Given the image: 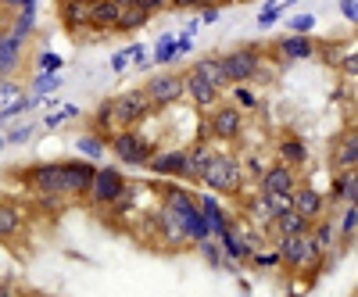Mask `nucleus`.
<instances>
[{"label":"nucleus","mask_w":358,"mask_h":297,"mask_svg":"<svg viewBox=\"0 0 358 297\" xmlns=\"http://www.w3.org/2000/svg\"><path fill=\"white\" fill-rule=\"evenodd\" d=\"M201 187L215 197H241L244 187H248V175H244V165H241V154L233 151H215L212 165H208Z\"/></svg>","instance_id":"obj_3"},{"label":"nucleus","mask_w":358,"mask_h":297,"mask_svg":"<svg viewBox=\"0 0 358 297\" xmlns=\"http://www.w3.org/2000/svg\"><path fill=\"white\" fill-rule=\"evenodd\" d=\"M176 57H179V36L162 33L158 43H155V50H151V61L162 65V68H172V65H176Z\"/></svg>","instance_id":"obj_30"},{"label":"nucleus","mask_w":358,"mask_h":297,"mask_svg":"<svg viewBox=\"0 0 358 297\" xmlns=\"http://www.w3.org/2000/svg\"><path fill=\"white\" fill-rule=\"evenodd\" d=\"M62 86H65V75H62V72H36L33 79H29L25 90L36 94V97H54Z\"/></svg>","instance_id":"obj_29"},{"label":"nucleus","mask_w":358,"mask_h":297,"mask_svg":"<svg viewBox=\"0 0 358 297\" xmlns=\"http://www.w3.org/2000/svg\"><path fill=\"white\" fill-rule=\"evenodd\" d=\"M201 4H208V0H169V8L176 11H197Z\"/></svg>","instance_id":"obj_48"},{"label":"nucleus","mask_w":358,"mask_h":297,"mask_svg":"<svg viewBox=\"0 0 358 297\" xmlns=\"http://www.w3.org/2000/svg\"><path fill=\"white\" fill-rule=\"evenodd\" d=\"M147 25H151V11L147 8H122L115 33L118 36H133V33H140V29H147Z\"/></svg>","instance_id":"obj_27"},{"label":"nucleus","mask_w":358,"mask_h":297,"mask_svg":"<svg viewBox=\"0 0 358 297\" xmlns=\"http://www.w3.org/2000/svg\"><path fill=\"white\" fill-rule=\"evenodd\" d=\"M297 183H301V175H297V168L276 161V165H268L262 172V180H258V194L262 197H283L290 201V194L297 190Z\"/></svg>","instance_id":"obj_10"},{"label":"nucleus","mask_w":358,"mask_h":297,"mask_svg":"<svg viewBox=\"0 0 358 297\" xmlns=\"http://www.w3.org/2000/svg\"><path fill=\"white\" fill-rule=\"evenodd\" d=\"M0 297H22V294H18V290L8 283V280H0Z\"/></svg>","instance_id":"obj_51"},{"label":"nucleus","mask_w":358,"mask_h":297,"mask_svg":"<svg viewBox=\"0 0 358 297\" xmlns=\"http://www.w3.org/2000/svg\"><path fill=\"white\" fill-rule=\"evenodd\" d=\"M69 118H79V108H76V104H65V108H57V111H47L40 126H43V129H62Z\"/></svg>","instance_id":"obj_35"},{"label":"nucleus","mask_w":358,"mask_h":297,"mask_svg":"<svg viewBox=\"0 0 358 297\" xmlns=\"http://www.w3.org/2000/svg\"><path fill=\"white\" fill-rule=\"evenodd\" d=\"M25 8H40V0H0V11H8V15L25 11Z\"/></svg>","instance_id":"obj_46"},{"label":"nucleus","mask_w":358,"mask_h":297,"mask_svg":"<svg viewBox=\"0 0 358 297\" xmlns=\"http://www.w3.org/2000/svg\"><path fill=\"white\" fill-rule=\"evenodd\" d=\"M341 15H344L351 25H358V0H341Z\"/></svg>","instance_id":"obj_47"},{"label":"nucleus","mask_w":358,"mask_h":297,"mask_svg":"<svg viewBox=\"0 0 358 297\" xmlns=\"http://www.w3.org/2000/svg\"><path fill=\"white\" fill-rule=\"evenodd\" d=\"M229 97H233L229 104H233V108H241L244 115H248V111H258V108H262V97H258V94L251 90V82H244V86H229Z\"/></svg>","instance_id":"obj_33"},{"label":"nucleus","mask_w":358,"mask_h":297,"mask_svg":"<svg viewBox=\"0 0 358 297\" xmlns=\"http://www.w3.org/2000/svg\"><path fill=\"white\" fill-rule=\"evenodd\" d=\"M25 226H29L25 208L15 204V201H0V244L18 240V236L25 233Z\"/></svg>","instance_id":"obj_17"},{"label":"nucleus","mask_w":358,"mask_h":297,"mask_svg":"<svg viewBox=\"0 0 358 297\" xmlns=\"http://www.w3.org/2000/svg\"><path fill=\"white\" fill-rule=\"evenodd\" d=\"M355 129H358V122H355Z\"/></svg>","instance_id":"obj_56"},{"label":"nucleus","mask_w":358,"mask_h":297,"mask_svg":"<svg viewBox=\"0 0 358 297\" xmlns=\"http://www.w3.org/2000/svg\"><path fill=\"white\" fill-rule=\"evenodd\" d=\"M4 147H8V140H4V133H0V151H4Z\"/></svg>","instance_id":"obj_54"},{"label":"nucleus","mask_w":358,"mask_h":297,"mask_svg":"<svg viewBox=\"0 0 358 297\" xmlns=\"http://www.w3.org/2000/svg\"><path fill=\"white\" fill-rule=\"evenodd\" d=\"M22 54H25V40H18L11 33H0V79H15Z\"/></svg>","instance_id":"obj_22"},{"label":"nucleus","mask_w":358,"mask_h":297,"mask_svg":"<svg viewBox=\"0 0 358 297\" xmlns=\"http://www.w3.org/2000/svg\"><path fill=\"white\" fill-rule=\"evenodd\" d=\"M118 8H140V0H115Z\"/></svg>","instance_id":"obj_53"},{"label":"nucleus","mask_w":358,"mask_h":297,"mask_svg":"<svg viewBox=\"0 0 358 297\" xmlns=\"http://www.w3.org/2000/svg\"><path fill=\"white\" fill-rule=\"evenodd\" d=\"M140 8H147V11L155 15V11H165L169 8V0H140Z\"/></svg>","instance_id":"obj_50"},{"label":"nucleus","mask_w":358,"mask_h":297,"mask_svg":"<svg viewBox=\"0 0 358 297\" xmlns=\"http://www.w3.org/2000/svg\"><path fill=\"white\" fill-rule=\"evenodd\" d=\"M133 194V183L126 180L122 168L115 165H97V175H94V187H90V204L101 208V212H115L122 201H129Z\"/></svg>","instance_id":"obj_4"},{"label":"nucleus","mask_w":358,"mask_h":297,"mask_svg":"<svg viewBox=\"0 0 358 297\" xmlns=\"http://www.w3.org/2000/svg\"><path fill=\"white\" fill-rule=\"evenodd\" d=\"M312 226L294 212V208H283V212L273 219V226H268L265 233H268V240H280V236H301V233H308Z\"/></svg>","instance_id":"obj_23"},{"label":"nucleus","mask_w":358,"mask_h":297,"mask_svg":"<svg viewBox=\"0 0 358 297\" xmlns=\"http://www.w3.org/2000/svg\"><path fill=\"white\" fill-rule=\"evenodd\" d=\"M90 4H94V0H90Z\"/></svg>","instance_id":"obj_57"},{"label":"nucleus","mask_w":358,"mask_h":297,"mask_svg":"<svg viewBox=\"0 0 358 297\" xmlns=\"http://www.w3.org/2000/svg\"><path fill=\"white\" fill-rule=\"evenodd\" d=\"M330 161H334L337 172L358 168V129H355V126L344 129V133L334 140V147H330Z\"/></svg>","instance_id":"obj_18"},{"label":"nucleus","mask_w":358,"mask_h":297,"mask_svg":"<svg viewBox=\"0 0 358 297\" xmlns=\"http://www.w3.org/2000/svg\"><path fill=\"white\" fill-rule=\"evenodd\" d=\"M326 204H330V197H326L319 187H312V183H297V190L290 194V208L308 226H315L319 219H326Z\"/></svg>","instance_id":"obj_12"},{"label":"nucleus","mask_w":358,"mask_h":297,"mask_svg":"<svg viewBox=\"0 0 358 297\" xmlns=\"http://www.w3.org/2000/svg\"><path fill=\"white\" fill-rule=\"evenodd\" d=\"M108 65H111V72H115V75H122V72H129V47H122V50H115Z\"/></svg>","instance_id":"obj_44"},{"label":"nucleus","mask_w":358,"mask_h":297,"mask_svg":"<svg viewBox=\"0 0 358 297\" xmlns=\"http://www.w3.org/2000/svg\"><path fill=\"white\" fill-rule=\"evenodd\" d=\"M36 108H43V97H36V94H25V97H18L15 104L0 108V122H15V118H22V115H33Z\"/></svg>","instance_id":"obj_32"},{"label":"nucleus","mask_w":358,"mask_h":297,"mask_svg":"<svg viewBox=\"0 0 358 297\" xmlns=\"http://www.w3.org/2000/svg\"><path fill=\"white\" fill-rule=\"evenodd\" d=\"M36 68H40V72H62V68H65V57L54 54V50H43V54L36 57Z\"/></svg>","instance_id":"obj_42"},{"label":"nucleus","mask_w":358,"mask_h":297,"mask_svg":"<svg viewBox=\"0 0 358 297\" xmlns=\"http://www.w3.org/2000/svg\"><path fill=\"white\" fill-rule=\"evenodd\" d=\"M36 22H40V8H25V11H15V15H11V22H8V33L29 43V40L36 36Z\"/></svg>","instance_id":"obj_26"},{"label":"nucleus","mask_w":358,"mask_h":297,"mask_svg":"<svg viewBox=\"0 0 358 297\" xmlns=\"http://www.w3.org/2000/svg\"><path fill=\"white\" fill-rule=\"evenodd\" d=\"M18 180L40 194H54V197H65V161H36V165H25L18 172ZM69 201V197H65Z\"/></svg>","instance_id":"obj_7"},{"label":"nucleus","mask_w":358,"mask_h":297,"mask_svg":"<svg viewBox=\"0 0 358 297\" xmlns=\"http://www.w3.org/2000/svg\"><path fill=\"white\" fill-rule=\"evenodd\" d=\"M57 22L69 36H90V0H57Z\"/></svg>","instance_id":"obj_13"},{"label":"nucleus","mask_w":358,"mask_h":297,"mask_svg":"<svg viewBox=\"0 0 358 297\" xmlns=\"http://www.w3.org/2000/svg\"><path fill=\"white\" fill-rule=\"evenodd\" d=\"M283 11H287V8H283V0H265V4H262V11H258V29L276 25Z\"/></svg>","instance_id":"obj_37"},{"label":"nucleus","mask_w":358,"mask_h":297,"mask_svg":"<svg viewBox=\"0 0 358 297\" xmlns=\"http://www.w3.org/2000/svg\"><path fill=\"white\" fill-rule=\"evenodd\" d=\"M222 18V0H208V4L197 8V22L201 25H215Z\"/></svg>","instance_id":"obj_40"},{"label":"nucleus","mask_w":358,"mask_h":297,"mask_svg":"<svg viewBox=\"0 0 358 297\" xmlns=\"http://www.w3.org/2000/svg\"><path fill=\"white\" fill-rule=\"evenodd\" d=\"M140 90H143L147 104H151V111L158 115V111H169L187 101V79H183V72H155L143 79Z\"/></svg>","instance_id":"obj_6"},{"label":"nucleus","mask_w":358,"mask_h":297,"mask_svg":"<svg viewBox=\"0 0 358 297\" xmlns=\"http://www.w3.org/2000/svg\"><path fill=\"white\" fill-rule=\"evenodd\" d=\"M287 4H297V0H283V8H287Z\"/></svg>","instance_id":"obj_55"},{"label":"nucleus","mask_w":358,"mask_h":297,"mask_svg":"<svg viewBox=\"0 0 358 297\" xmlns=\"http://www.w3.org/2000/svg\"><path fill=\"white\" fill-rule=\"evenodd\" d=\"M147 172L158 175V180L187 183V147H165V151H155V158L147 161Z\"/></svg>","instance_id":"obj_11"},{"label":"nucleus","mask_w":358,"mask_h":297,"mask_svg":"<svg viewBox=\"0 0 358 297\" xmlns=\"http://www.w3.org/2000/svg\"><path fill=\"white\" fill-rule=\"evenodd\" d=\"M118 15H122V8L115 0H94L90 4V36H111L118 29Z\"/></svg>","instance_id":"obj_14"},{"label":"nucleus","mask_w":358,"mask_h":297,"mask_svg":"<svg viewBox=\"0 0 358 297\" xmlns=\"http://www.w3.org/2000/svg\"><path fill=\"white\" fill-rule=\"evenodd\" d=\"M108 151L115 154L118 165H129V168H147V161L155 158V140L143 136L140 129H118L108 136Z\"/></svg>","instance_id":"obj_5"},{"label":"nucleus","mask_w":358,"mask_h":297,"mask_svg":"<svg viewBox=\"0 0 358 297\" xmlns=\"http://www.w3.org/2000/svg\"><path fill=\"white\" fill-rule=\"evenodd\" d=\"M273 54L280 57V61H287V65H290V61H308V57L315 54V40L287 33V36H280V40H276Z\"/></svg>","instance_id":"obj_20"},{"label":"nucleus","mask_w":358,"mask_h":297,"mask_svg":"<svg viewBox=\"0 0 358 297\" xmlns=\"http://www.w3.org/2000/svg\"><path fill=\"white\" fill-rule=\"evenodd\" d=\"M197 204H201V212H204L208 226H212V236H222V233L236 229V222L229 219V212H226V208H222V201H219L215 194H208V190H201V194H197Z\"/></svg>","instance_id":"obj_19"},{"label":"nucleus","mask_w":358,"mask_h":297,"mask_svg":"<svg viewBox=\"0 0 358 297\" xmlns=\"http://www.w3.org/2000/svg\"><path fill=\"white\" fill-rule=\"evenodd\" d=\"M330 197L334 204H358V168H348V172H334V183H330Z\"/></svg>","instance_id":"obj_21"},{"label":"nucleus","mask_w":358,"mask_h":297,"mask_svg":"<svg viewBox=\"0 0 358 297\" xmlns=\"http://www.w3.org/2000/svg\"><path fill=\"white\" fill-rule=\"evenodd\" d=\"M341 72H344V75H351V79H358V47H355V50H348V54L341 57Z\"/></svg>","instance_id":"obj_45"},{"label":"nucleus","mask_w":358,"mask_h":297,"mask_svg":"<svg viewBox=\"0 0 358 297\" xmlns=\"http://www.w3.org/2000/svg\"><path fill=\"white\" fill-rule=\"evenodd\" d=\"M190 72H194V75H201L204 82L219 86L222 94L229 90V86H226V72H222V54H201L197 61L190 65Z\"/></svg>","instance_id":"obj_24"},{"label":"nucleus","mask_w":358,"mask_h":297,"mask_svg":"<svg viewBox=\"0 0 358 297\" xmlns=\"http://www.w3.org/2000/svg\"><path fill=\"white\" fill-rule=\"evenodd\" d=\"M197 251H201V258L208 261V269H226V254H222V247H219V240H215V236H212V240H201L197 244Z\"/></svg>","instance_id":"obj_34"},{"label":"nucleus","mask_w":358,"mask_h":297,"mask_svg":"<svg viewBox=\"0 0 358 297\" xmlns=\"http://www.w3.org/2000/svg\"><path fill=\"white\" fill-rule=\"evenodd\" d=\"M251 265H255V269H265V273L283 269V261H280V251H276V247H265V251L251 254Z\"/></svg>","instance_id":"obj_38"},{"label":"nucleus","mask_w":358,"mask_h":297,"mask_svg":"<svg viewBox=\"0 0 358 297\" xmlns=\"http://www.w3.org/2000/svg\"><path fill=\"white\" fill-rule=\"evenodd\" d=\"M76 151H79V158H83V161L101 165V158L108 154V140H104V136H97V133H83V136H76Z\"/></svg>","instance_id":"obj_28"},{"label":"nucleus","mask_w":358,"mask_h":297,"mask_svg":"<svg viewBox=\"0 0 358 297\" xmlns=\"http://www.w3.org/2000/svg\"><path fill=\"white\" fill-rule=\"evenodd\" d=\"M36 129H43V126H36V122H18L11 133H4V140L11 143V147H22V143H29L36 136Z\"/></svg>","instance_id":"obj_39"},{"label":"nucleus","mask_w":358,"mask_h":297,"mask_svg":"<svg viewBox=\"0 0 358 297\" xmlns=\"http://www.w3.org/2000/svg\"><path fill=\"white\" fill-rule=\"evenodd\" d=\"M215 151H219V147L208 143V140H194V143L187 147V183H197V187H201V180H204L208 165H212Z\"/></svg>","instance_id":"obj_16"},{"label":"nucleus","mask_w":358,"mask_h":297,"mask_svg":"<svg viewBox=\"0 0 358 297\" xmlns=\"http://www.w3.org/2000/svg\"><path fill=\"white\" fill-rule=\"evenodd\" d=\"M29 90H25V82H18V79H0V108H8V104H15L18 97H25Z\"/></svg>","instance_id":"obj_36"},{"label":"nucleus","mask_w":358,"mask_h":297,"mask_svg":"<svg viewBox=\"0 0 358 297\" xmlns=\"http://www.w3.org/2000/svg\"><path fill=\"white\" fill-rule=\"evenodd\" d=\"M337 233H341V251H348L351 240L358 236V204H344V212L337 219Z\"/></svg>","instance_id":"obj_31"},{"label":"nucleus","mask_w":358,"mask_h":297,"mask_svg":"<svg viewBox=\"0 0 358 297\" xmlns=\"http://www.w3.org/2000/svg\"><path fill=\"white\" fill-rule=\"evenodd\" d=\"M355 297H358V294H355Z\"/></svg>","instance_id":"obj_58"},{"label":"nucleus","mask_w":358,"mask_h":297,"mask_svg":"<svg viewBox=\"0 0 358 297\" xmlns=\"http://www.w3.org/2000/svg\"><path fill=\"white\" fill-rule=\"evenodd\" d=\"M147 65H155L151 61V50H147L143 43H129V68H147Z\"/></svg>","instance_id":"obj_41"},{"label":"nucleus","mask_w":358,"mask_h":297,"mask_svg":"<svg viewBox=\"0 0 358 297\" xmlns=\"http://www.w3.org/2000/svg\"><path fill=\"white\" fill-rule=\"evenodd\" d=\"M276 154H280L283 165L301 168V165H308V143H305L301 136H283L280 147H276Z\"/></svg>","instance_id":"obj_25"},{"label":"nucleus","mask_w":358,"mask_h":297,"mask_svg":"<svg viewBox=\"0 0 358 297\" xmlns=\"http://www.w3.org/2000/svg\"><path fill=\"white\" fill-rule=\"evenodd\" d=\"M287 29H290L294 36H308L312 29H315V15H297V18H294Z\"/></svg>","instance_id":"obj_43"},{"label":"nucleus","mask_w":358,"mask_h":297,"mask_svg":"<svg viewBox=\"0 0 358 297\" xmlns=\"http://www.w3.org/2000/svg\"><path fill=\"white\" fill-rule=\"evenodd\" d=\"M194 36H183V33H179V57H183V54H194Z\"/></svg>","instance_id":"obj_49"},{"label":"nucleus","mask_w":358,"mask_h":297,"mask_svg":"<svg viewBox=\"0 0 358 297\" xmlns=\"http://www.w3.org/2000/svg\"><path fill=\"white\" fill-rule=\"evenodd\" d=\"M183 79H187V101L204 115V111H212L215 104H219V97H222V90L219 86H212V82H204L201 75H194L190 68L183 72Z\"/></svg>","instance_id":"obj_15"},{"label":"nucleus","mask_w":358,"mask_h":297,"mask_svg":"<svg viewBox=\"0 0 358 297\" xmlns=\"http://www.w3.org/2000/svg\"><path fill=\"white\" fill-rule=\"evenodd\" d=\"M273 247L280 251V261L283 269L294 273V276H308V273H319L326 265V254L322 247L315 244L312 229L301 233V236H280V240H273Z\"/></svg>","instance_id":"obj_2"},{"label":"nucleus","mask_w":358,"mask_h":297,"mask_svg":"<svg viewBox=\"0 0 358 297\" xmlns=\"http://www.w3.org/2000/svg\"><path fill=\"white\" fill-rule=\"evenodd\" d=\"M155 111L151 104H147L143 90L136 86V90H122V94H115L111 97V122H115V133L118 129H136L140 122H147Z\"/></svg>","instance_id":"obj_9"},{"label":"nucleus","mask_w":358,"mask_h":297,"mask_svg":"<svg viewBox=\"0 0 358 297\" xmlns=\"http://www.w3.org/2000/svg\"><path fill=\"white\" fill-rule=\"evenodd\" d=\"M197 29H201V22H197V18H190V22L183 25V36H197Z\"/></svg>","instance_id":"obj_52"},{"label":"nucleus","mask_w":358,"mask_h":297,"mask_svg":"<svg viewBox=\"0 0 358 297\" xmlns=\"http://www.w3.org/2000/svg\"><path fill=\"white\" fill-rule=\"evenodd\" d=\"M265 65V50L258 47H236L229 54H222V72H226V86H244L255 82L258 72Z\"/></svg>","instance_id":"obj_8"},{"label":"nucleus","mask_w":358,"mask_h":297,"mask_svg":"<svg viewBox=\"0 0 358 297\" xmlns=\"http://www.w3.org/2000/svg\"><path fill=\"white\" fill-rule=\"evenodd\" d=\"M248 133V115L233 104H215L212 111L201 115V129H197V140H208V143H222V147H233L241 143Z\"/></svg>","instance_id":"obj_1"}]
</instances>
